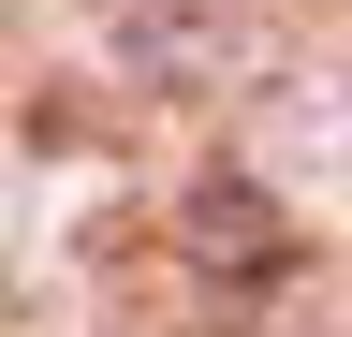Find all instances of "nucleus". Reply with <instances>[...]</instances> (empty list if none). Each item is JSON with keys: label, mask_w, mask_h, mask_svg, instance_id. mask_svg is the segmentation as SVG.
I'll list each match as a JSON object with an SVG mask.
<instances>
[{"label": "nucleus", "mask_w": 352, "mask_h": 337, "mask_svg": "<svg viewBox=\"0 0 352 337\" xmlns=\"http://www.w3.org/2000/svg\"><path fill=\"white\" fill-rule=\"evenodd\" d=\"M176 249H191V264H220V279H264V264H279V220H264V191H235V176H206L191 205H176Z\"/></svg>", "instance_id": "obj_1"}]
</instances>
